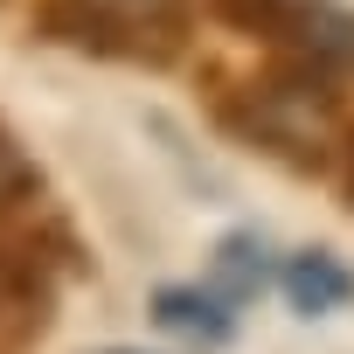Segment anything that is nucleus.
Returning <instances> with one entry per match:
<instances>
[{"label":"nucleus","mask_w":354,"mask_h":354,"mask_svg":"<svg viewBox=\"0 0 354 354\" xmlns=\"http://www.w3.org/2000/svg\"><path fill=\"white\" fill-rule=\"evenodd\" d=\"M340 111H347V97H340L333 63H306V56H271L250 84L216 91V118L243 146H257V153H271L299 174H319L333 160Z\"/></svg>","instance_id":"obj_1"},{"label":"nucleus","mask_w":354,"mask_h":354,"mask_svg":"<svg viewBox=\"0 0 354 354\" xmlns=\"http://www.w3.org/2000/svg\"><path fill=\"white\" fill-rule=\"evenodd\" d=\"M202 0H35V42L97 56V63H132V70H174L195 42Z\"/></svg>","instance_id":"obj_2"},{"label":"nucleus","mask_w":354,"mask_h":354,"mask_svg":"<svg viewBox=\"0 0 354 354\" xmlns=\"http://www.w3.org/2000/svg\"><path fill=\"white\" fill-rule=\"evenodd\" d=\"M202 15L223 21L230 35L264 42L271 56H306V63H354V15L333 0H202Z\"/></svg>","instance_id":"obj_3"},{"label":"nucleus","mask_w":354,"mask_h":354,"mask_svg":"<svg viewBox=\"0 0 354 354\" xmlns=\"http://www.w3.org/2000/svg\"><path fill=\"white\" fill-rule=\"evenodd\" d=\"M153 319L167 333H181L188 347H230V333H236V306L223 292H209V285H160Z\"/></svg>","instance_id":"obj_4"},{"label":"nucleus","mask_w":354,"mask_h":354,"mask_svg":"<svg viewBox=\"0 0 354 354\" xmlns=\"http://www.w3.org/2000/svg\"><path fill=\"white\" fill-rule=\"evenodd\" d=\"M278 285H285L292 313H306V319H319V313H333V306L354 299V271H347L333 250H299V257H285Z\"/></svg>","instance_id":"obj_5"},{"label":"nucleus","mask_w":354,"mask_h":354,"mask_svg":"<svg viewBox=\"0 0 354 354\" xmlns=\"http://www.w3.org/2000/svg\"><path fill=\"white\" fill-rule=\"evenodd\" d=\"M209 271H216L209 292H223L230 306H250V299L271 285V250H264L257 230H230V236L216 243V264H209Z\"/></svg>","instance_id":"obj_6"},{"label":"nucleus","mask_w":354,"mask_h":354,"mask_svg":"<svg viewBox=\"0 0 354 354\" xmlns=\"http://www.w3.org/2000/svg\"><path fill=\"white\" fill-rule=\"evenodd\" d=\"M42 202V167L21 153V139L0 125V216H21Z\"/></svg>","instance_id":"obj_7"},{"label":"nucleus","mask_w":354,"mask_h":354,"mask_svg":"<svg viewBox=\"0 0 354 354\" xmlns=\"http://www.w3.org/2000/svg\"><path fill=\"white\" fill-rule=\"evenodd\" d=\"M340 153H347V202H354V132H347V146H340Z\"/></svg>","instance_id":"obj_8"},{"label":"nucleus","mask_w":354,"mask_h":354,"mask_svg":"<svg viewBox=\"0 0 354 354\" xmlns=\"http://www.w3.org/2000/svg\"><path fill=\"white\" fill-rule=\"evenodd\" d=\"M104 354H132V347H104Z\"/></svg>","instance_id":"obj_9"},{"label":"nucleus","mask_w":354,"mask_h":354,"mask_svg":"<svg viewBox=\"0 0 354 354\" xmlns=\"http://www.w3.org/2000/svg\"><path fill=\"white\" fill-rule=\"evenodd\" d=\"M0 313H8V292H0Z\"/></svg>","instance_id":"obj_10"}]
</instances>
